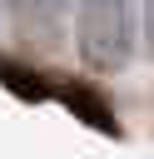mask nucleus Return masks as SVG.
Wrapping results in <instances>:
<instances>
[{
    "instance_id": "f257e3e1",
    "label": "nucleus",
    "mask_w": 154,
    "mask_h": 159,
    "mask_svg": "<svg viewBox=\"0 0 154 159\" xmlns=\"http://www.w3.org/2000/svg\"><path fill=\"white\" fill-rule=\"evenodd\" d=\"M139 40V0H79L75 10V50L84 70L119 75L134 60Z\"/></svg>"
},
{
    "instance_id": "f03ea898",
    "label": "nucleus",
    "mask_w": 154,
    "mask_h": 159,
    "mask_svg": "<svg viewBox=\"0 0 154 159\" xmlns=\"http://www.w3.org/2000/svg\"><path fill=\"white\" fill-rule=\"evenodd\" d=\"M55 99H60L79 124H89V129H99V134H109V139L124 134L119 119H114V109H109V99H104L94 84H84V80H55Z\"/></svg>"
},
{
    "instance_id": "7ed1b4c3",
    "label": "nucleus",
    "mask_w": 154,
    "mask_h": 159,
    "mask_svg": "<svg viewBox=\"0 0 154 159\" xmlns=\"http://www.w3.org/2000/svg\"><path fill=\"white\" fill-rule=\"evenodd\" d=\"M0 84H5L15 99H30V104L55 99V80H45L40 70H25L20 60H5V55H0Z\"/></svg>"
},
{
    "instance_id": "20e7f679",
    "label": "nucleus",
    "mask_w": 154,
    "mask_h": 159,
    "mask_svg": "<svg viewBox=\"0 0 154 159\" xmlns=\"http://www.w3.org/2000/svg\"><path fill=\"white\" fill-rule=\"evenodd\" d=\"M0 5L15 10V15H25V20H55V15H65L70 0H0Z\"/></svg>"
},
{
    "instance_id": "39448f33",
    "label": "nucleus",
    "mask_w": 154,
    "mask_h": 159,
    "mask_svg": "<svg viewBox=\"0 0 154 159\" xmlns=\"http://www.w3.org/2000/svg\"><path fill=\"white\" fill-rule=\"evenodd\" d=\"M139 20H144V45H149V55H154V0H144Z\"/></svg>"
}]
</instances>
